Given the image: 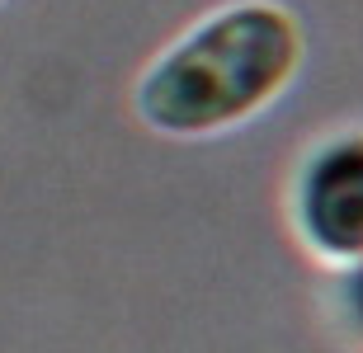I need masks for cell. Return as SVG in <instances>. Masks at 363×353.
Segmentation results:
<instances>
[{
  "label": "cell",
  "instance_id": "6da1fadb",
  "mask_svg": "<svg viewBox=\"0 0 363 353\" xmlns=\"http://www.w3.org/2000/svg\"><path fill=\"white\" fill-rule=\"evenodd\" d=\"M307 28L283 0H222L179 28L133 81V118L161 141H217L297 85Z\"/></svg>",
  "mask_w": 363,
  "mask_h": 353
},
{
  "label": "cell",
  "instance_id": "7a4b0ae2",
  "mask_svg": "<svg viewBox=\"0 0 363 353\" xmlns=\"http://www.w3.org/2000/svg\"><path fill=\"white\" fill-rule=\"evenodd\" d=\"M293 241L321 269H363V127L321 132L288 175Z\"/></svg>",
  "mask_w": 363,
  "mask_h": 353
},
{
  "label": "cell",
  "instance_id": "3957f363",
  "mask_svg": "<svg viewBox=\"0 0 363 353\" xmlns=\"http://www.w3.org/2000/svg\"><path fill=\"white\" fill-rule=\"evenodd\" d=\"M350 301H354V316H359V325H363V269L350 273Z\"/></svg>",
  "mask_w": 363,
  "mask_h": 353
},
{
  "label": "cell",
  "instance_id": "277c9868",
  "mask_svg": "<svg viewBox=\"0 0 363 353\" xmlns=\"http://www.w3.org/2000/svg\"><path fill=\"white\" fill-rule=\"evenodd\" d=\"M0 5H5V0H0Z\"/></svg>",
  "mask_w": 363,
  "mask_h": 353
}]
</instances>
